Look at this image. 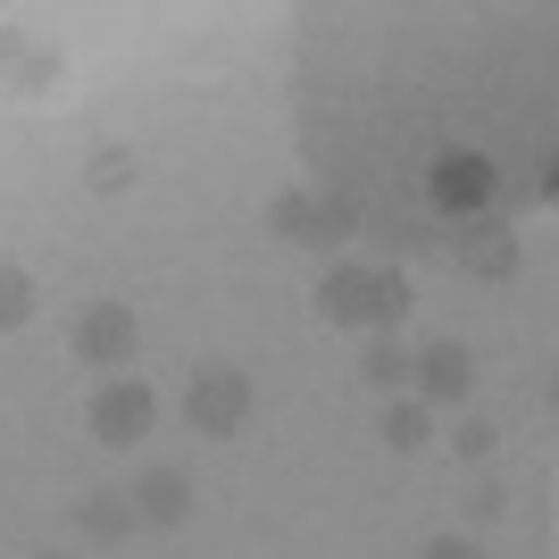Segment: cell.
<instances>
[{
  "label": "cell",
  "instance_id": "6da1fadb",
  "mask_svg": "<svg viewBox=\"0 0 559 559\" xmlns=\"http://www.w3.org/2000/svg\"><path fill=\"white\" fill-rule=\"evenodd\" d=\"M318 309H326L334 326H384L393 334L401 318H409V284H401L393 267H326Z\"/></svg>",
  "mask_w": 559,
  "mask_h": 559
},
{
  "label": "cell",
  "instance_id": "7a4b0ae2",
  "mask_svg": "<svg viewBox=\"0 0 559 559\" xmlns=\"http://www.w3.org/2000/svg\"><path fill=\"white\" fill-rule=\"evenodd\" d=\"M185 418H192V435H242V418H251V376L242 368H201L185 384Z\"/></svg>",
  "mask_w": 559,
  "mask_h": 559
},
{
  "label": "cell",
  "instance_id": "3957f363",
  "mask_svg": "<svg viewBox=\"0 0 559 559\" xmlns=\"http://www.w3.org/2000/svg\"><path fill=\"white\" fill-rule=\"evenodd\" d=\"M151 418H159V393H151V384H142V376H117V384H100L93 393V409H84V426H93L100 443H142V435H151Z\"/></svg>",
  "mask_w": 559,
  "mask_h": 559
},
{
  "label": "cell",
  "instance_id": "277c9868",
  "mask_svg": "<svg viewBox=\"0 0 559 559\" xmlns=\"http://www.w3.org/2000/svg\"><path fill=\"white\" fill-rule=\"evenodd\" d=\"M267 234H284V242H343L350 234V201H334V192H276L267 201Z\"/></svg>",
  "mask_w": 559,
  "mask_h": 559
},
{
  "label": "cell",
  "instance_id": "5b68a950",
  "mask_svg": "<svg viewBox=\"0 0 559 559\" xmlns=\"http://www.w3.org/2000/svg\"><path fill=\"white\" fill-rule=\"evenodd\" d=\"M75 359H93V368H126L134 359V309L126 301H93L84 318H75Z\"/></svg>",
  "mask_w": 559,
  "mask_h": 559
},
{
  "label": "cell",
  "instance_id": "8992f818",
  "mask_svg": "<svg viewBox=\"0 0 559 559\" xmlns=\"http://www.w3.org/2000/svg\"><path fill=\"white\" fill-rule=\"evenodd\" d=\"M409 384H418L426 409H435V401H467V384H476V359H467V343H426L418 359H409Z\"/></svg>",
  "mask_w": 559,
  "mask_h": 559
},
{
  "label": "cell",
  "instance_id": "52a82bcc",
  "mask_svg": "<svg viewBox=\"0 0 559 559\" xmlns=\"http://www.w3.org/2000/svg\"><path fill=\"white\" fill-rule=\"evenodd\" d=\"M126 501H134V526H185L192 518V476L185 467H142Z\"/></svg>",
  "mask_w": 559,
  "mask_h": 559
},
{
  "label": "cell",
  "instance_id": "ba28073f",
  "mask_svg": "<svg viewBox=\"0 0 559 559\" xmlns=\"http://www.w3.org/2000/svg\"><path fill=\"white\" fill-rule=\"evenodd\" d=\"M435 201H443V210H485L492 201V167L476 159V151H451V159L435 167Z\"/></svg>",
  "mask_w": 559,
  "mask_h": 559
},
{
  "label": "cell",
  "instance_id": "9c48e42d",
  "mask_svg": "<svg viewBox=\"0 0 559 559\" xmlns=\"http://www.w3.org/2000/svg\"><path fill=\"white\" fill-rule=\"evenodd\" d=\"M409 359H418V350H401L393 334H376L368 359H359V376H368L376 393H409Z\"/></svg>",
  "mask_w": 559,
  "mask_h": 559
},
{
  "label": "cell",
  "instance_id": "30bf717a",
  "mask_svg": "<svg viewBox=\"0 0 559 559\" xmlns=\"http://www.w3.org/2000/svg\"><path fill=\"white\" fill-rule=\"evenodd\" d=\"M75 526H84L93 543H117L126 526H134V501H126V492H93V501L75 510Z\"/></svg>",
  "mask_w": 559,
  "mask_h": 559
},
{
  "label": "cell",
  "instance_id": "8fae6325",
  "mask_svg": "<svg viewBox=\"0 0 559 559\" xmlns=\"http://www.w3.org/2000/svg\"><path fill=\"white\" fill-rule=\"evenodd\" d=\"M384 443H393V451L435 443V418H426V401H393V409H384Z\"/></svg>",
  "mask_w": 559,
  "mask_h": 559
},
{
  "label": "cell",
  "instance_id": "7c38bea8",
  "mask_svg": "<svg viewBox=\"0 0 559 559\" xmlns=\"http://www.w3.org/2000/svg\"><path fill=\"white\" fill-rule=\"evenodd\" d=\"M25 318H34V276H25V267H9V259H0V334H17Z\"/></svg>",
  "mask_w": 559,
  "mask_h": 559
},
{
  "label": "cell",
  "instance_id": "4fadbf2b",
  "mask_svg": "<svg viewBox=\"0 0 559 559\" xmlns=\"http://www.w3.org/2000/svg\"><path fill=\"white\" fill-rule=\"evenodd\" d=\"M93 185H100V192L134 185V151H100V159H93Z\"/></svg>",
  "mask_w": 559,
  "mask_h": 559
},
{
  "label": "cell",
  "instance_id": "5bb4252c",
  "mask_svg": "<svg viewBox=\"0 0 559 559\" xmlns=\"http://www.w3.org/2000/svg\"><path fill=\"white\" fill-rule=\"evenodd\" d=\"M451 451H467V460H485V451H492V426H485V418H460V426H451Z\"/></svg>",
  "mask_w": 559,
  "mask_h": 559
},
{
  "label": "cell",
  "instance_id": "9a60e30c",
  "mask_svg": "<svg viewBox=\"0 0 559 559\" xmlns=\"http://www.w3.org/2000/svg\"><path fill=\"white\" fill-rule=\"evenodd\" d=\"M418 559H485V551H476V543H467V535H435V543H426Z\"/></svg>",
  "mask_w": 559,
  "mask_h": 559
}]
</instances>
